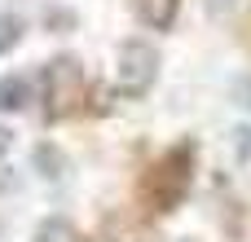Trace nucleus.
<instances>
[{
	"label": "nucleus",
	"instance_id": "f257e3e1",
	"mask_svg": "<svg viewBox=\"0 0 251 242\" xmlns=\"http://www.w3.org/2000/svg\"><path fill=\"white\" fill-rule=\"evenodd\" d=\"M194 159H199V145L194 141H176L172 150H163L146 172H141V203L159 216L176 212L194 185Z\"/></svg>",
	"mask_w": 251,
	"mask_h": 242
},
{
	"label": "nucleus",
	"instance_id": "f03ea898",
	"mask_svg": "<svg viewBox=\"0 0 251 242\" xmlns=\"http://www.w3.org/2000/svg\"><path fill=\"white\" fill-rule=\"evenodd\" d=\"M84 101H88V71H84V62H75L66 53L53 57L44 66V119L62 123V119L79 115Z\"/></svg>",
	"mask_w": 251,
	"mask_h": 242
},
{
	"label": "nucleus",
	"instance_id": "7ed1b4c3",
	"mask_svg": "<svg viewBox=\"0 0 251 242\" xmlns=\"http://www.w3.org/2000/svg\"><path fill=\"white\" fill-rule=\"evenodd\" d=\"M159 79V53L146 40H124L115 53V93L119 97H146Z\"/></svg>",
	"mask_w": 251,
	"mask_h": 242
},
{
	"label": "nucleus",
	"instance_id": "20e7f679",
	"mask_svg": "<svg viewBox=\"0 0 251 242\" xmlns=\"http://www.w3.org/2000/svg\"><path fill=\"white\" fill-rule=\"evenodd\" d=\"M31 159H35V172H40L44 181H53V185H57V181H66V172H71V163H66V154H62V150H57L53 141H40Z\"/></svg>",
	"mask_w": 251,
	"mask_h": 242
},
{
	"label": "nucleus",
	"instance_id": "39448f33",
	"mask_svg": "<svg viewBox=\"0 0 251 242\" xmlns=\"http://www.w3.org/2000/svg\"><path fill=\"white\" fill-rule=\"evenodd\" d=\"M176 4L181 0H137V18L146 26H154V31H168L176 22Z\"/></svg>",
	"mask_w": 251,
	"mask_h": 242
},
{
	"label": "nucleus",
	"instance_id": "423d86ee",
	"mask_svg": "<svg viewBox=\"0 0 251 242\" xmlns=\"http://www.w3.org/2000/svg\"><path fill=\"white\" fill-rule=\"evenodd\" d=\"M26 97H31L26 79H18V75H4V79H0V110H22Z\"/></svg>",
	"mask_w": 251,
	"mask_h": 242
},
{
	"label": "nucleus",
	"instance_id": "0eeeda50",
	"mask_svg": "<svg viewBox=\"0 0 251 242\" xmlns=\"http://www.w3.org/2000/svg\"><path fill=\"white\" fill-rule=\"evenodd\" d=\"M31 242H79V234H75V225H71V220L53 216V220H44V225L35 229V238H31Z\"/></svg>",
	"mask_w": 251,
	"mask_h": 242
},
{
	"label": "nucleus",
	"instance_id": "6e6552de",
	"mask_svg": "<svg viewBox=\"0 0 251 242\" xmlns=\"http://www.w3.org/2000/svg\"><path fill=\"white\" fill-rule=\"evenodd\" d=\"M18 40H22V18H13V13H0V53H9Z\"/></svg>",
	"mask_w": 251,
	"mask_h": 242
},
{
	"label": "nucleus",
	"instance_id": "1a4fd4ad",
	"mask_svg": "<svg viewBox=\"0 0 251 242\" xmlns=\"http://www.w3.org/2000/svg\"><path fill=\"white\" fill-rule=\"evenodd\" d=\"M106 242H146V234L132 229V225H124V220H110L106 225Z\"/></svg>",
	"mask_w": 251,
	"mask_h": 242
},
{
	"label": "nucleus",
	"instance_id": "9d476101",
	"mask_svg": "<svg viewBox=\"0 0 251 242\" xmlns=\"http://www.w3.org/2000/svg\"><path fill=\"white\" fill-rule=\"evenodd\" d=\"M234 97H238V101H243V106L251 110V75H243V79H238V88H234Z\"/></svg>",
	"mask_w": 251,
	"mask_h": 242
},
{
	"label": "nucleus",
	"instance_id": "9b49d317",
	"mask_svg": "<svg viewBox=\"0 0 251 242\" xmlns=\"http://www.w3.org/2000/svg\"><path fill=\"white\" fill-rule=\"evenodd\" d=\"M75 18L71 13H62V9H53V13H44V26H71Z\"/></svg>",
	"mask_w": 251,
	"mask_h": 242
},
{
	"label": "nucleus",
	"instance_id": "f8f14e48",
	"mask_svg": "<svg viewBox=\"0 0 251 242\" xmlns=\"http://www.w3.org/2000/svg\"><path fill=\"white\" fill-rule=\"evenodd\" d=\"M9 145H13V132H9V128H4V123H0V159H4V154H9Z\"/></svg>",
	"mask_w": 251,
	"mask_h": 242
},
{
	"label": "nucleus",
	"instance_id": "ddd939ff",
	"mask_svg": "<svg viewBox=\"0 0 251 242\" xmlns=\"http://www.w3.org/2000/svg\"><path fill=\"white\" fill-rule=\"evenodd\" d=\"M234 4H238V0H207V9H212V13H225V9H234Z\"/></svg>",
	"mask_w": 251,
	"mask_h": 242
}]
</instances>
